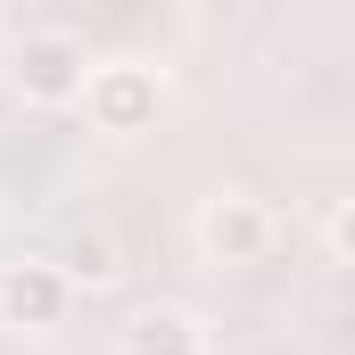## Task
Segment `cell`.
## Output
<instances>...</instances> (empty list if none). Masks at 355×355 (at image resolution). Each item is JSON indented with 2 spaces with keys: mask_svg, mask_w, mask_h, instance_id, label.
I'll return each instance as SVG.
<instances>
[{
  "mask_svg": "<svg viewBox=\"0 0 355 355\" xmlns=\"http://www.w3.org/2000/svg\"><path fill=\"white\" fill-rule=\"evenodd\" d=\"M8 83L25 91L33 107H75L83 83H91V50L75 33H25L8 50Z\"/></svg>",
  "mask_w": 355,
  "mask_h": 355,
  "instance_id": "cell-1",
  "label": "cell"
},
{
  "mask_svg": "<svg viewBox=\"0 0 355 355\" xmlns=\"http://www.w3.org/2000/svg\"><path fill=\"white\" fill-rule=\"evenodd\" d=\"M83 107H91V124H99V132L132 141V132H149V124H157L166 83H157V67H91Z\"/></svg>",
  "mask_w": 355,
  "mask_h": 355,
  "instance_id": "cell-2",
  "label": "cell"
},
{
  "mask_svg": "<svg viewBox=\"0 0 355 355\" xmlns=\"http://www.w3.org/2000/svg\"><path fill=\"white\" fill-rule=\"evenodd\" d=\"M198 248H207V265H257V257L272 248L265 198H248V190L207 198V215H198Z\"/></svg>",
  "mask_w": 355,
  "mask_h": 355,
  "instance_id": "cell-3",
  "label": "cell"
},
{
  "mask_svg": "<svg viewBox=\"0 0 355 355\" xmlns=\"http://www.w3.org/2000/svg\"><path fill=\"white\" fill-rule=\"evenodd\" d=\"M67 306H75V289H67V272L50 257H25V265L0 272V322L8 331H58Z\"/></svg>",
  "mask_w": 355,
  "mask_h": 355,
  "instance_id": "cell-4",
  "label": "cell"
},
{
  "mask_svg": "<svg viewBox=\"0 0 355 355\" xmlns=\"http://www.w3.org/2000/svg\"><path fill=\"white\" fill-rule=\"evenodd\" d=\"M116 355H207V331L182 306H149V314H132V331H124Z\"/></svg>",
  "mask_w": 355,
  "mask_h": 355,
  "instance_id": "cell-5",
  "label": "cell"
},
{
  "mask_svg": "<svg viewBox=\"0 0 355 355\" xmlns=\"http://www.w3.org/2000/svg\"><path fill=\"white\" fill-rule=\"evenodd\" d=\"M50 265L67 272V289H107V281L124 272V257H116V240H107V232H75Z\"/></svg>",
  "mask_w": 355,
  "mask_h": 355,
  "instance_id": "cell-6",
  "label": "cell"
},
{
  "mask_svg": "<svg viewBox=\"0 0 355 355\" xmlns=\"http://www.w3.org/2000/svg\"><path fill=\"white\" fill-rule=\"evenodd\" d=\"M322 248H331V272L347 265V248H355V215H347V207H331V232H322Z\"/></svg>",
  "mask_w": 355,
  "mask_h": 355,
  "instance_id": "cell-7",
  "label": "cell"
}]
</instances>
